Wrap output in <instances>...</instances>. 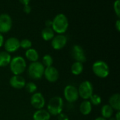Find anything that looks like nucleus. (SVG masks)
<instances>
[{
	"mask_svg": "<svg viewBox=\"0 0 120 120\" xmlns=\"http://www.w3.org/2000/svg\"><path fill=\"white\" fill-rule=\"evenodd\" d=\"M68 38L63 34H58L53 37L51 40V46L56 50L63 49L67 44Z\"/></svg>",
	"mask_w": 120,
	"mask_h": 120,
	"instance_id": "13",
	"label": "nucleus"
},
{
	"mask_svg": "<svg viewBox=\"0 0 120 120\" xmlns=\"http://www.w3.org/2000/svg\"><path fill=\"white\" fill-rule=\"evenodd\" d=\"M4 43V36L2 35L1 33H0V47H1L3 46Z\"/></svg>",
	"mask_w": 120,
	"mask_h": 120,
	"instance_id": "31",
	"label": "nucleus"
},
{
	"mask_svg": "<svg viewBox=\"0 0 120 120\" xmlns=\"http://www.w3.org/2000/svg\"><path fill=\"white\" fill-rule=\"evenodd\" d=\"M25 56L31 62H37L39 58L38 52L35 49H33V48H30L27 50L25 53Z\"/></svg>",
	"mask_w": 120,
	"mask_h": 120,
	"instance_id": "18",
	"label": "nucleus"
},
{
	"mask_svg": "<svg viewBox=\"0 0 120 120\" xmlns=\"http://www.w3.org/2000/svg\"><path fill=\"white\" fill-rule=\"evenodd\" d=\"M19 1L23 5H27V4H29V2H30V0H19Z\"/></svg>",
	"mask_w": 120,
	"mask_h": 120,
	"instance_id": "34",
	"label": "nucleus"
},
{
	"mask_svg": "<svg viewBox=\"0 0 120 120\" xmlns=\"http://www.w3.org/2000/svg\"><path fill=\"white\" fill-rule=\"evenodd\" d=\"M10 86L15 89H22L26 84L25 79L21 75H13L9 80Z\"/></svg>",
	"mask_w": 120,
	"mask_h": 120,
	"instance_id": "14",
	"label": "nucleus"
},
{
	"mask_svg": "<svg viewBox=\"0 0 120 120\" xmlns=\"http://www.w3.org/2000/svg\"><path fill=\"white\" fill-rule=\"evenodd\" d=\"M63 95L65 100L70 103L76 102L79 97L77 88L72 85H68L65 87Z\"/></svg>",
	"mask_w": 120,
	"mask_h": 120,
	"instance_id": "7",
	"label": "nucleus"
},
{
	"mask_svg": "<svg viewBox=\"0 0 120 120\" xmlns=\"http://www.w3.org/2000/svg\"><path fill=\"white\" fill-rule=\"evenodd\" d=\"M44 69L45 67L43 66L41 62L38 61L31 62L27 68V74L31 79L34 80H39L43 77Z\"/></svg>",
	"mask_w": 120,
	"mask_h": 120,
	"instance_id": "5",
	"label": "nucleus"
},
{
	"mask_svg": "<svg viewBox=\"0 0 120 120\" xmlns=\"http://www.w3.org/2000/svg\"><path fill=\"white\" fill-rule=\"evenodd\" d=\"M84 70V65L79 62H75L71 66V72L75 76L80 75Z\"/></svg>",
	"mask_w": 120,
	"mask_h": 120,
	"instance_id": "22",
	"label": "nucleus"
},
{
	"mask_svg": "<svg viewBox=\"0 0 120 120\" xmlns=\"http://www.w3.org/2000/svg\"><path fill=\"white\" fill-rule=\"evenodd\" d=\"M25 88L27 93L33 94V93H36V91L37 90V86L34 82H28L25 84Z\"/></svg>",
	"mask_w": 120,
	"mask_h": 120,
	"instance_id": "25",
	"label": "nucleus"
},
{
	"mask_svg": "<svg viewBox=\"0 0 120 120\" xmlns=\"http://www.w3.org/2000/svg\"><path fill=\"white\" fill-rule=\"evenodd\" d=\"M58 120H70V119L67 115L61 112L60 114L58 115Z\"/></svg>",
	"mask_w": 120,
	"mask_h": 120,
	"instance_id": "28",
	"label": "nucleus"
},
{
	"mask_svg": "<svg viewBox=\"0 0 120 120\" xmlns=\"http://www.w3.org/2000/svg\"><path fill=\"white\" fill-rule=\"evenodd\" d=\"M32 47V42L29 39H22L20 41V47H22L25 50H28Z\"/></svg>",
	"mask_w": 120,
	"mask_h": 120,
	"instance_id": "26",
	"label": "nucleus"
},
{
	"mask_svg": "<svg viewBox=\"0 0 120 120\" xmlns=\"http://www.w3.org/2000/svg\"><path fill=\"white\" fill-rule=\"evenodd\" d=\"M53 57L50 54H45L42 58L41 64H43V66L45 68L49 67V66H51L52 64H53Z\"/></svg>",
	"mask_w": 120,
	"mask_h": 120,
	"instance_id": "23",
	"label": "nucleus"
},
{
	"mask_svg": "<svg viewBox=\"0 0 120 120\" xmlns=\"http://www.w3.org/2000/svg\"><path fill=\"white\" fill-rule=\"evenodd\" d=\"M44 76L47 81L50 83H55L59 79V72L56 67L51 66L45 68Z\"/></svg>",
	"mask_w": 120,
	"mask_h": 120,
	"instance_id": "12",
	"label": "nucleus"
},
{
	"mask_svg": "<svg viewBox=\"0 0 120 120\" xmlns=\"http://www.w3.org/2000/svg\"><path fill=\"white\" fill-rule=\"evenodd\" d=\"M71 55L75 62H79L83 64L86 61V56L84 50L79 45H73L71 50Z\"/></svg>",
	"mask_w": 120,
	"mask_h": 120,
	"instance_id": "8",
	"label": "nucleus"
},
{
	"mask_svg": "<svg viewBox=\"0 0 120 120\" xmlns=\"http://www.w3.org/2000/svg\"><path fill=\"white\" fill-rule=\"evenodd\" d=\"M120 0H116L114 2V9H115V12L116 13L117 16L118 17L120 16Z\"/></svg>",
	"mask_w": 120,
	"mask_h": 120,
	"instance_id": "27",
	"label": "nucleus"
},
{
	"mask_svg": "<svg viewBox=\"0 0 120 120\" xmlns=\"http://www.w3.org/2000/svg\"><path fill=\"white\" fill-rule=\"evenodd\" d=\"M108 120H115V117H112L109 118Z\"/></svg>",
	"mask_w": 120,
	"mask_h": 120,
	"instance_id": "36",
	"label": "nucleus"
},
{
	"mask_svg": "<svg viewBox=\"0 0 120 120\" xmlns=\"http://www.w3.org/2000/svg\"><path fill=\"white\" fill-rule=\"evenodd\" d=\"M69 22L67 16L63 13L57 14L52 21V29L58 34H63L68 28Z\"/></svg>",
	"mask_w": 120,
	"mask_h": 120,
	"instance_id": "1",
	"label": "nucleus"
},
{
	"mask_svg": "<svg viewBox=\"0 0 120 120\" xmlns=\"http://www.w3.org/2000/svg\"><path fill=\"white\" fill-rule=\"evenodd\" d=\"M115 120H120V111H117L115 115Z\"/></svg>",
	"mask_w": 120,
	"mask_h": 120,
	"instance_id": "33",
	"label": "nucleus"
},
{
	"mask_svg": "<svg viewBox=\"0 0 120 120\" xmlns=\"http://www.w3.org/2000/svg\"><path fill=\"white\" fill-rule=\"evenodd\" d=\"M94 120H106V119H105V118H103V117H98L96 118Z\"/></svg>",
	"mask_w": 120,
	"mask_h": 120,
	"instance_id": "35",
	"label": "nucleus"
},
{
	"mask_svg": "<svg viewBox=\"0 0 120 120\" xmlns=\"http://www.w3.org/2000/svg\"><path fill=\"white\" fill-rule=\"evenodd\" d=\"M52 26V21L47 20L46 21V27H51Z\"/></svg>",
	"mask_w": 120,
	"mask_h": 120,
	"instance_id": "32",
	"label": "nucleus"
},
{
	"mask_svg": "<svg viewBox=\"0 0 120 120\" xmlns=\"http://www.w3.org/2000/svg\"><path fill=\"white\" fill-rule=\"evenodd\" d=\"M5 51L10 53L16 52L20 48V41L17 37H11L8 38L4 43Z\"/></svg>",
	"mask_w": 120,
	"mask_h": 120,
	"instance_id": "11",
	"label": "nucleus"
},
{
	"mask_svg": "<svg viewBox=\"0 0 120 120\" xmlns=\"http://www.w3.org/2000/svg\"><path fill=\"white\" fill-rule=\"evenodd\" d=\"M12 27L11 17L7 13L0 14V33L8 32Z\"/></svg>",
	"mask_w": 120,
	"mask_h": 120,
	"instance_id": "10",
	"label": "nucleus"
},
{
	"mask_svg": "<svg viewBox=\"0 0 120 120\" xmlns=\"http://www.w3.org/2000/svg\"><path fill=\"white\" fill-rule=\"evenodd\" d=\"M33 120H50L51 115L46 110H37L32 116Z\"/></svg>",
	"mask_w": 120,
	"mask_h": 120,
	"instance_id": "15",
	"label": "nucleus"
},
{
	"mask_svg": "<svg viewBox=\"0 0 120 120\" xmlns=\"http://www.w3.org/2000/svg\"><path fill=\"white\" fill-rule=\"evenodd\" d=\"M79 96L81 97L84 100H89L90 97L94 94L93 84L89 81H84L80 83L77 88Z\"/></svg>",
	"mask_w": 120,
	"mask_h": 120,
	"instance_id": "6",
	"label": "nucleus"
},
{
	"mask_svg": "<svg viewBox=\"0 0 120 120\" xmlns=\"http://www.w3.org/2000/svg\"><path fill=\"white\" fill-rule=\"evenodd\" d=\"M23 11H24L26 13H30V11H31V6H30L29 4H27V5H24Z\"/></svg>",
	"mask_w": 120,
	"mask_h": 120,
	"instance_id": "29",
	"label": "nucleus"
},
{
	"mask_svg": "<svg viewBox=\"0 0 120 120\" xmlns=\"http://www.w3.org/2000/svg\"><path fill=\"white\" fill-rule=\"evenodd\" d=\"M64 107L63 99L59 96H54L51 98L47 105V111L51 115L58 116L63 112Z\"/></svg>",
	"mask_w": 120,
	"mask_h": 120,
	"instance_id": "2",
	"label": "nucleus"
},
{
	"mask_svg": "<svg viewBox=\"0 0 120 120\" xmlns=\"http://www.w3.org/2000/svg\"><path fill=\"white\" fill-rule=\"evenodd\" d=\"M101 117L106 119V120H108L109 118L112 117L113 114H114V110L108 105H104L102 108H101Z\"/></svg>",
	"mask_w": 120,
	"mask_h": 120,
	"instance_id": "20",
	"label": "nucleus"
},
{
	"mask_svg": "<svg viewBox=\"0 0 120 120\" xmlns=\"http://www.w3.org/2000/svg\"><path fill=\"white\" fill-rule=\"evenodd\" d=\"M89 100L91 104L92 105H95V106L99 105L102 103L101 97L98 94H93Z\"/></svg>",
	"mask_w": 120,
	"mask_h": 120,
	"instance_id": "24",
	"label": "nucleus"
},
{
	"mask_svg": "<svg viewBox=\"0 0 120 120\" xmlns=\"http://www.w3.org/2000/svg\"><path fill=\"white\" fill-rule=\"evenodd\" d=\"M11 59V56L8 52L6 51L0 52V67H6L8 66Z\"/></svg>",
	"mask_w": 120,
	"mask_h": 120,
	"instance_id": "19",
	"label": "nucleus"
},
{
	"mask_svg": "<svg viewBox=\"0 0 120 120\" xmlns=\"http://www.w3.org/2000/svg\"><path fill=\"white\" fill-rule=\"evenodd\" d=\"M45 98L41 93L36 92L33 93L30 98V104L36 110L43 109L45 106Z\"/></svg>",
	"mask_w": 120,
	"mask_h": 120,
	"instance_id": "9",
	"label": "nucleus"
},
{
	"mask_svg": "<svg viewBox=\"0 0 120 120\" xmlns=\"http://www.w3.org/2000/svg\"><path fill=\"white\" fill-rule=\"evenodd\" d=\"M9 66L13 75H20L25 72L27 68V63L24 57L15 56L11 59Z\"/></svg>",
	"mask_w": 120,
	"mask_h": 120,
	"instance_id": "3",
	"label": "nucleus"
},
{
	"mask_svg": "<svg viewBox=\"0 0 120 120\" xmlns=\"http://www.w3.org/2000/svg\"><path fill=\"white\" fill-rule=\"evenodd\" d=\"M92 71L97 77L101 79H105L110 74V67L108 64L103 60L95 62L92 65Z\"/></svg>",
	"mask_w": 120,
	"mask_h": 120,
	"instance_id": "4",
	"label": "nucleus"
},
{
	"mask_svg": "<svg viewBox=\"0 0 120 120\" xmlns=\"http://www.w3.org/2000/svg\"><path fill=\"white\" fill-rule=\"evenodd\" d=\"M114 110L120 111V95L119 93L112 94L109 98L108 104Z\"/></svg>",
	"mask_w": 120,
	"mask_h": 120,
	"instance_id": "16",
	"label": "nucleus"
},
{
	"mask_svg": "<svg viewBox=\"0 0 120 120\" xmlns=\"http://www.w3.org/2000/svg\"><path fill=\"white\" fill-rule=\"evenodd\" d=\"M115 27H116V29L117 31H120V20L118 19L116 21V23H115Z\"/></svg>",
	"mask_w": 120,
	"mask_h": 120,
	"instance_id": "30",
	"label": "nucleus"
},
{
	"mask_svg": "<svg viewBox=\"0 0 120 120\" xmlns=\"http://www.w3.org/2000/svg\"><path fill=\"white\" fill-rule=\"evenodd\" d=\"M54 36V31L51 27H45L41 31V37L45 41L51 40Z\"/></svg>",
	"mask_w": 120,
	"mask_h": 120,
	"instance_id": "21",
	"label": "nucleus"
},
{
	"mask_svg": "<svg viewBox=\"0 0 120 120\" xmlns=\"http://www.w3.org/2000/svg\"><path fill=\"white\" fill-rule=\"evenodd\" d=\"M79 111L83 115H89L92 111V105L89 100H84L79 105Z\"/></svg>",
	"mask_w": 120,
	"mask_h": 120,
	"instance_id": "17",
	"label": "nucleus"
}]
</instances>
